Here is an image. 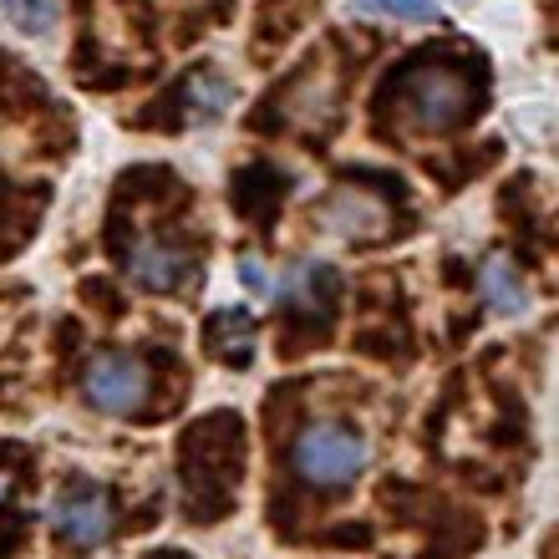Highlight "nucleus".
<instances>
[{
    "instance_id": "obj_10",
    "label": "nucleus",
    "mask_w": 559,
    "mask_h": 559,
    "mask_svg": "<svg viewBox=\"0 0 559 559\" xmlns=\"http://www.w3.org/2000/svg\"><path fill=\"white\" fill-rule=\"evenodd\" d=\"M183 97H189V118L209 122V118H219L224 107L235 103V82L219 76V72H193L189 87H183Z\"/></svg>"
},
{
    "instance_id": "obj_12",
    "label": "nucleus",
    "mask_w": 559,
    "mask_h": 559,
    "mask_svg": "<svg viewBox=\"0 0 559 559\" xmlns=\"http://www.w3.org/2000/svg\"><path fill=\"white\" fill-rule=\"evenodd\" d=\"M0 15L15 21L21 31H51L57 26V0H0Z\"/></svg>"
},
{
    "instance_id": "obj_8",
    "label": "nucleus",
    "mask_w": 559,
    "mask_h": 559,
    "mask_svg": "<svg viewBox=\"0 0 559 559\" xmlns=\"http://www.w3.org/2000/svg\"><path fill=\"white\" fill-rule=\"evenodd\" d=\"M478 295H484L488 310H499V316H524V310H530V290H524L519 270L509 265L503 254H493V260L478 270Z\"/></svg>"
},
{
    "instance_id": "obj_9",
    "label": "nucleus",
    "mask_w": 559,
    "mask_h": 559,
    "mask_svg": "<svg viewBox=\"0 0 559 559\" xmlns=\"http://www.w3.org/2000/svg\"><path fill=\"white\" fill-rule=\"evenodd\" d=\"M209 352L229 361V367H250L254 356V321L245 310H219L214 321H209Z\"/></svg>"
},
{
    "instance_id": "obj_14",
    "label": "nucleus",
    "mask_w": 559,
    "mask_h": 559,
    "mask_svg": "<svg viewBox=\"0 0 559 559\" xmlns=\"http://www.w3.org/2000/svg\"><path fill=\"white\" fill-rule=\"evenodd\" d=\"M0 493H5V478H0Z\"/></svg>"
},
{
    "instance_id": "obj_7",
    "label": "nucleus",
    "mask_w": 559,
    "mask_h": 559,
    "mask_svg": "<svg viewBox=\"0 0 559 559\" xmlns=\"http://www.w3.org/2000/svg\"><path fill=\"white\" fill-rule=\"evenodd\" d=\"M331 103H336V82H331L325 67L310 61V72H300L290 82V92H285V118L290 122H321L325 112H331Z\"/></svg>"
},
{
    "instance_id": "obj_13",
    "label": "nucleus",
    "mask_w": 559,
    "mask_h": 559,
    "mask_svg": "<svg viewBox=\"0 0 559 559\" xmlns=\"http://www.w3.org/2000/svg\"><path fill=\"white\" fill-rule=\"evenodd\" d=\"M239 275H245V285H250V290H265L270 295V275H265V265H260V260H245V265H239Z\"/></svg>"
},
{
    "instance_id": "obj_3",
    "label": "nucleus",
    "mask_w": 559,
    "mask_h": 559,
    "mask_svg": "<svg viewBox=\"0 0 559 559\" xmlns=\"http://www.w3.org/2000/svg\"><path fill=\"white\" fill-rule=\"evenodd\" d=\"M82 392H87V402L97 413L133 417L147 397V367L138 356L103 352V356H92L87 371H82Z\"/></svg>"
},
{
    "instance_id": "obj_4",
    "label": "nucleus",
    "mask_w": 559,
    "mask_h": 559,
    "mask_svg": "<svg viewBox=\"0 0 559 559\" xmlns=\"http://www.w3.org/2000/svg\"><path fill=\"white\" fill-rule=\"evenodd\" d=\"M51 530L67 539V545L76 549H92V545H103L107 530H112V499H107L103 488H92V484H76L67 488L57 503H51Z\"/></svg>"
},
{
    "instance_id": "obj_11",
    "label": "nucleus",
    "mask_w": 559,
    "mask_h": 559,
    "mask_svg": "<svg viewBox=\"0 0 559 559\" xmlns=\"http://www.w3.org/2000/svg\"><path fill=\"white\" fill-rule=\"evenodd\" d=\"M346 11L371 21H438V0H346Z\"/></svg>"
},
{
    "instance_id": "obj_5",
    "label": "nucleus",
    "mask_w": 559,
    "mask_h": 559,
    "mask_svg": "<svg viewBox=\"0 0 559 559\" xmlns=\"http://www.w3.org/2000/svg\"><path fill=\"white\" fill-rule=\"evenodd\" d=\"M316 224H321L325 235H336V239H377V235H386L392 214H386V204L382 199H371V193L341 189V193H331V199L316 209Z\"/></svg>"
},
{
    "instance_id": "obj_6",
    "label": "nucleus",
    "mask_w": 559,
    "mask_h": 559,
    "mask_svg": "<svg viewBox=\"0 0 559 559\" xmlns=\"http://www.w3.org/2000/svg\"><path fill=\"white\" fill-rule=\"evenodd\" d=\"M189 254L183 250H168L158 239H133L128 245V275L143 285V290H178L189 280Z\"/></svg>"
},
{
    "instance_id": "obj_1",
    "label": "nucleus",
    "mask_w": 559,
    "mask_h": 559,
    "mask_svg": "<svg viewBox=\"0 0 559 559\" xmlns=\"http://www.w3.org/2000/svg\"><path fill=\"white\" fill-rule=\"evenodd\" d=\"M367 432L352 423H310L290 448L295 473L316 488H346L356 484V473L367 468Z\"/></svg>"
},
{
    "instance_id": "obj_2",
    "label": "nucleus",
    "mask_w": 559,
    "mask_h": 559,
    "mask_svg": "<svg viewBox=\"0 0 559 559\" xmlns=\"http://www.w3.org/2000/svg\"><path fill=\"white\" fill-rule=\"evenodd\" d=\"M407 107L427 133H448L473 112V76L463 67H417L407 76Z\"/></svg>"
}]
</instances>
